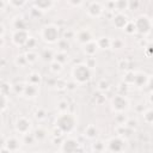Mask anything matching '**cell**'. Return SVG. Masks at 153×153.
Instances as JSON below:
<instances>
[{"instance_id": "f1b7e54d", "label": "cell", "mask_w": 153, "mask_h": 153, "mask_svg": "<svg viewBox=\"0 0 153 153\" xmlns=\"http://www.w3.org/2000/svg\"><path fill=\"white\" fill-rule=\"evenodd\" d=\"M35 141H36V139H35V135L33 134L29 133V134L23 135V142L24 143H26V145H33Z\"/></svg>"}, {"instance_id": "ffe728a7", "label": "cell", "mask_w": 153, "mask_h": 153, "mask_svg": "<svg viewBox=\"0 0 153 153\" xmlns=\"http://www.w3.org/2000/svg\"><path fill=\"white\" fill-rule=\"evenodd\" d=\"M97 135H98V130H97V128L94 127V126H88L86 129H85V136L86 137H88V139H94V137H97Z\"/></svg>"}, {"instance_id": "7bdbcfd3", "label": "cell", "mask_w": 153, "mask_h": 153, "mask_svg": "<svg viewBox=\"0 0 153 153\" xmlns=\"http://www.w3.org/2000/svg\"><path fill=\"white\" fill-rule=\"evenodd\" d=\"M13 88H14V92L16 93H24V88H25V85H23V84H17V85H14L13 86Z\"/></svg>"}, {"instance_id": "74e56055", "label": "cell", "mask_w": 153, "mask_h": 153, "mask_svg": "<svg viewBox=\"0 0 153 153\" xmlns=\"http://www.w3.org/2000/svg\"><path fill=\"white\" fill-rule=\"evenodd\" d=\"M145 54L148 57H153V43H148L145 47Z\"/></svg>"}, {"instance_id": "b9f144b4", "label": "cell", "mask_w": 153, "mask_h": 153, "mask_svg": "<svg viewBox=\"0 0 153 153\" xmlns=\"http://www.w3.org/2000/svg\"><path fill=\"white\" fill-rule=\"evenodd\" d=\"M111 47L114 49H120L123 47V42L121 39H115V41H111Z\"/></svg>"}, {"instance_id": "1f68e13d", "label": "cell", "mask_w": 153, "mask_h": 153, "mask_svg": "<svg viewBox=\"0 0 153 153\" xmlns=\"http://www.w3.org/2000/svg\"><path fill=\"white\" fill-rule=\"evenodd\" d=\"M45 116H47V112H45L42 108H38V109L35 111V117H36L38 121L44 120V118H45Z\"/></svg>"}, {"instance_id": "db71d44e", "label": "cell", "mask_w": 153, "mask_h": 153, "mask_svg": "<svg viewBox=\"0 0 153 153\" xmlns=\"http://www.w3.org/2000/svg\"><path fill=\"white\" fill-rule=\"evenodd\" d=\"M14 153H25V152H23V151L19 149V151H17V152H14Z\"/></svg>"}, {"instance_id": "836d02e7", "label": "cell", "mask_w": 153, "mask_h": 153, "mask_svg": "<svg viewBox=\"0 0 153 153\" xmlns=\"http://www.w3.org/2000/svg\"><path fill=\"white\" fill-rule=\"evenodd\" d=\"M143 120L147 123H153V110H147L143 114Z\"/></svg>"}, {"instance_id": "277c9868", "label": "cell", "mask_w": 153, "mask_h": 153, "mask_svg": "<svg viewBox=\"0 0 153 153\" xmlns=\"http://www.w3.org/2000/svg\"><path fill=\"white\" fill-rule=\"evenodd\" d=\"M134 24H135V27H136V32H139L141 35L148 33L151 31V29H152V20L145 14L139 16L134 20Z\"/></svg>"}, {"instance_id": "ba28073f", "label": "cell", "mask_w": 153, "mask_h": 153, "mask_svg": "<svg viewBox=\"0 0 153 153\" xmlns=\"http://www.w3.org/2000/svg\"><path fill=\"white\" fill-rule=\"evenodd\" d=\"M112 19V24L117 29H124L127 26V24L130 22L128 19V17L123 13V12H117L116 14H114V17L111 18Z\"/></svg>"}, {"instance_id": "f35d334b", "label": "cell", "mask_w": 153, "mask_h": 153, "mask_svg": "<svg viewBox=\"0 0 153 153\" xmlns=\"http://www.w3.org/2000/svg\"><path fill=\"white\" fill-rule=\"evenodd\" d=\"M36 44H37V39H36V38H33V37H30V38H29V41L26 42L25 47H26V48H29V49H33V48L36 47Z\"/></svg>"}, {"instance_id": "8fae6325", "label": "cell", "mask_w": 153, "mask_h": 153, "mask_svg": "<svg viewBox=\"0 0 153 153\" xmlns=\"http://www.w3.org/2000/svg\"><path fill=\"white\" fill-rule=\"evenodd\" d=\"M109 149L111 153H122L124 148V141L121 137H112L109 141Z\"/></svg>"}, {"instance_id": "5bb4252c", "label": "cell", "mask_w": 153, "mask_h": 153, "mask_svg": "<svg viewBox=\"0 0 153 153\" xmlns=\"http://www.w3.org/2000/svg\"><path fill=\"white\" fill-rule=\"evenodd\" d=\"M32 6L38 11H48L54 6V2L50 0H37L32 2Z\"/></svg>"}, {"instance_id": "f546056e", "label": "cell", "mask_w": 153, "mask_h": 153, "mask_svg": "<svg viewBox=\"0 0 153 153\" xmlns=\"http://www.w3.org/2000/svg\"><path fill=\"white\" fill-rule=\"evenodd\" d=\"M123 30H124V32L128 33V35H133V33H135V32H136V27H135L134 22H129V23L127 24V26H126Z\"/></svg>"}, {"instance_id": "d4e9b609", "label": "cell", "mask_w": 153, "mask_h": 153, "mask_svg": "<svg viewBox=\"0 0 153 153\" xmlns=\"http://www.w3.org/2000/svg\"><path fill=\"white\" fill-rule=\"evenodd\" d=\"M13 26H14V30H26V23L22 18H17L13 23Z\"/></svg>"}, {"instance_id": "8d00e7d4", "label": "cell", "mask_w": 153, "mask_h": 153, "mask_svg": "<svg viewBox=\"0 0 153 153\" xmlns=\"http://www.w3.org/2000/svg\"><path fill=\"white\" fill-rule=\"evenodd\" d=\"M26 4H27L26 1H17V0H11V1H8V5L12 6V7H23V6H25Z\"/></svg>"}, {"instance_id": "cb8c5ba5", "label": "cell", "mask_w": 153, "mask_h": 153, "mask_svg": "<svg viewBox=\"0 0 153 153\" xmlns=\"http://www.w3.org/2000/svg\"><path fill=\"white\" fill-rule=\"evenodd\" d=\"M69 47H71V44H69V42H68V39H65V38H60L59 39V42H57V48L60 49V51H67L68 49H69Z\"/></svg>"}, {"instance_id": "ee69618b", "label": "cell", "mask_w": 153, "mask_h": 153, "mask_svg": "<svg viewBox=\"0 0 153 153\" xmlns=\"http://www.w3.org/2000/svg\"><path fill=\"white\" fill-rule=\"evenodd\" d=\"M74 35H75V33H74L73 31L67 30V31H65V33H63V38H65V39H69V38H73Z\"/></svg>"}, {"instance_id": "9f6ffc18", "label": "cell", "mask_w": 153, "mask_h": 153, "mask_svg": "<svg viewBox=\"0 0 153 153\" xmlns=\"http://www.w3.org/2000/svg\"><path fill=\"white\" fill-rule=\"evenodd\" d=\"M35 153H43V152H35Z\"/></svg>"}, {"instance_id": "f907efd6", "label": "cell", "mask_w": 153, "mask_h": 153, "mask_svg": "<svg viewBox=\"0 0 153 153\" xmlns=\"http://www.w3.org/2000/svg\"><path fill=\"white\" fill-rule=\"evenodd\" d=\"M1 153H11V152H10L6 147H4V146H2V148H1Z\"/></svg>"}, {"instance_id": "44dd1931", "label": "cell", "mask_w": 153, "mask_h": 153, "mask_svg": "<svg viewBox=\"0 0 153 153\" xmlns=\"http://www.w3.org/2000/svg\"><path fill=\"white\" fill-rule=\"evenodd\" d=\"M97 43H98V47L100 49H108L111 47V39L109 37H100L97 41Z\"/></svg>"}, {"instance_id": "f5cc1de1", "label": "cell", "mask_w": 153, "mask_h": 153, "mask_svg": "<svg viewBox=\"0 0 153 153\" xmlns=\"http://www.w3.org/2000/svg\"><path fill=\"white\" fill-rule=\"evenodd\" d=\"M149 100H151V102H153V93L149 96Z\"/></svg>"}, {"instance_id": "bcb514c9", "label": "cell", "mask_w": 153, "mask_h": 153, "mask_svg": "<svg viewBox=\"0 0 153 153\" xmlns=\"http://www.w3.org/2000/svg\"><path fill=\"white\" fill-rule=\"evenodd\" d=\"M117 121H118V123H120V124H124V122H127L126 117H123V115H121V114L117 116Z\"/></svg>"}, {"instance_id": "8992f818", "label": "cell", "mask_w": 153, "mask_h": 153, "mask_svg": "<svg viewBox=\"0 0 153 153\" xmlns=\"http://www.w3.org/2000/svg\"><path fill=\"white\" fill-rule=\"evenodd\" d=\"M30 36H29V32L27 30H14L13 33H12V42L18 45V47H23L26 44V42L29 41Z\"/></svg>"}, {"instance_id": "d6a6232c", "label": "cell", "mask_w": 153, "mask_h": 153, "mask_svg": "<svg viewBox=\"0 0 153 153\" xmlns=\"http://www.w3.org/2000/svg\"><path fill=\"white\" fill-rule=\"evenodd\" d=\"M135 80V73L134 72H127L126 76H124V82L126 84H134Z\"/></svg>"}, {"instance_id": "4316f807", "label": "cell", "mask_w": 153, "mask_h": 153, "mask_svg": "<svg viewBox=\"0 0 153 153\" xmlns=\"http://www.w3.org/2000/svg\"><path fill=\"white\" fill-rule=\"evenodd\" d=\"M25 57H26V60H27V62H29V63H33V62H36V61H37L38 55H37L35 51L29 50V51L25 54Z\"/></svg>"}, {"instance_id": "9c48e42d", "label": "cell", "mask_w": 153, "mask_h": 153, "mask_svg": "<svg viewBox=\"0 0 153 153\" xmlns=\"http://www.w3.org/2000/svg\"><path fill=\"white\" fill-rule=\"evenodd\" d=\"M79 147H80L79 146V142L76 140H74V139H71V137L69 139H66L62 142V146H61L63 153H75Z\"/></svg>"}, {"instance_id": "4fadbf2b", "label": "cell", "mask_w": 153, "mask_h": 153, "mask_svg": "<svg viewBox=\"0 0 153 153\" xmlns=\"http://www.w3.org/2000/svg\"><path fill=\"white\" fill-rule=\"evenodd\" d=\"M76 39L79 43L81 44H87L90 42H92V33L87 30V29H84V30H80L78 33H76Z\"/></svg>"}, {"instance_id": "ac0fdd59", "label": "cell", "mask_w": 153, "mask_h": 153, "mask_svg": "<svg viewBox=\"0 0 153 153\" xmlns=\"http://www.w3.org/2000/svg\"><path fill=\"white\" fill-rule=\"evenodd\" d=\"M47 134H48V133H47V130H45L44 128H42V127L36 128V129H35V131H33V135H35L36 141H43V140H45Z\"/></svg>"}, {"instance_id": "52a82bcc", "label": "cell", "mask_w": 153, "mask_h": 153, "mask_svg": "<svg viewBox=\"0 0 153 153\" xmlns=\"http://www.w3.org/2000/svg\"><path fill=\"white\" fill-rule=\"evenodd\" d=\"M111 106H112V109H114L115 111L122 112V111H124V110L128 108V100H127V98H126L124 96L117 94V96H115V97L112 98V100H111Z\"/></svg>"}, {"instance_id": "6da1fadb", "label": "cell", "mask_w": 153, "mask_h": 153, "mask_svg": "<svg viewBox=\"0 0 153 153\" xmlns=\"http://www.w3.org/2000/svg\"><path fill=\"white\" fill-rule=\"evenodd\" d=\"M75 117L73 114L69 112H62L60 114L55 120V127L59 128L63 134L71 133L75 127Z\"/></svg>"}, {"instance_id": "6f0895ef", "label": "cell", "mask_w": 153, "mask_h": 153, "mask_svg": "<svg viewBox=\"0 0 153 153\" xmlns=\"http://www.w3.org/2000/svg\"><path fill=\"white\" fill-rule=\"evenodd\" d=\"M152 27H153V20H152Z\"/></svg>"}, {"instance_id": "3957f363", "label": "cell", "mask_w": 153, "mask_h": 153, "mask_svg": "<svg viewBox=\"0 0 153 153\" xmlns=\"http://www.w3.org/2000/svg\"><path fill=\"white\" fill-rule=\"evenodd\" d=\"M59 36H60V31H59V27L54 24H49V25H45L44 27H42V31H41V37L44 42L47 43H56L59 42Z\"/></svg>"}, {"instance_id": "681fc988", "label": "cell", "mask_w": 153, "mask_h": 153, "mask_svg": "<svg viewBox=\"0 0 153 153\" xmlns=\"http://www.w3.org/2000/svg\"><path fill=\"white\" fill-rule=\"evenodd\" d=\"M68 4L69 5H73V6H81V5H84V2H81V1H68Z\"/></svg>"}, {"instance_id": "603a6c76", "label": "cell", "mask_w": 153, "mask_h": 153, "mask_svg": "<svg viewBox=\"0 0 153 153\" xmlns=\"http://www.w3.org/2000/svg\"><path fill=\"white\" fill-rule=\"evenodd\" d=\"M128 7H129V1H124V0L115 1V10H117L118 12H123L124 10H128Z\"/></svg>"}, {"instance_id": "30bf717a", "label": "cell", "mask_w": 153, "mask_h": 153, "mask_svg": "<svg viewBox=\"0 0 153 153\" xmlns=\"http://www.w3.org/2000/svg\"><path fill=\"white\" fill-rule=\"evenodd\" d=\"M87 14L90 17H99L103 13V5L100 2H87Z\"/></svg>"}, {"instance_id": "7dc6e473", "label": "cell", "mask_w": 153, "mask_h": 153, "mask_svg": "<svg viewBox=\"0 0 153 153\" xmlns=\"http://www.w3.org/2000/svg\"><path fill=\"white\" fill-rule=\"evenodd\" d=\"M126 124H127L129 128H134V127L136 126V121H133V120H128V121L126 122Z\"/></svg>"}, {"instance_id": "e575fe53", "label": "cell", "mask_w": 153, "mask_h": 153, "mask_svg": "<svg viewBox=\"0 0 153 153\" xmlns=\"http://www.w3.org/2000/svg\"><path fill=\"white\" fill-rule=\"evenodd\" d=\"M98 88H99V91H106V90L109 88V81L105 80V79L99 80V82H98Z\"/></svg>"}, {"instance_id": "2e32d148", "label": "cell", "mask_w": 153, "mask_h": 153, "mask_svg": "<svg viewBox=\"0 0 153 153\" xmlns=\"http://www.w3.org/2000/svg\"><path fill=\"white\" fill-rule=\"evenodd\" d=\"M98 48H99V47H98L97 41H96V42H94V41H92V42H90V43L85 44L84 51H85V54H86L87 56H93V55L97 53Z\"/></svg>"}, {"instance_id": "7a4b0ae2", "label": "cell", "mask_w": 153, "mask_h": 153, "mask_svg": "<svg viewBox=\"0 0 153 153\" xmlns=\"http://www.w3.org/2000/svg\"><path fill=\"white\" fill-rule=\"evenodd\" d=\"M72 75H73V79L75 80V82H79V84L87 82L91 78L90 67H87L86 63L76 65V66H74V68L72 71Z\"/></svg>"}, {"instance_id": "4dcf8cb0", "label": "cell", "mask_w": 153, "mask_h": 153, "mask_svg": "<svg viewBox=\"0 0 153 153\" xmlns=\"http://www.w3.org/2000/svg\"><path fill=\"white\" fill-rule=\"evenodd\" d=\"M49 69H50L53 73H59V72L62 69V65L59 63V62H56V61H51V62H50V67H49Z\"/></svg>"}, {"instance_id": "7402d4cb", "label": "cell", "mask_w": 153, "mask_h": 153, "mask_svg": "<svg viewBox=\"0 0 153 153\" xmlns=\"http://www.w3.org/2000/svg\"><path fill=\"white\" fill-rule=\"evenodd\" d=\"M41 57H42L44 61L51 62V61L54 60V57H55V54H54L53 50H50V49H44V50L42 51V54H41Z\"/></svg>"}, {"instance_id": "9a60e30c", "label": "cell", "mask_w": 153, "mask_h": 153, "mask_svg": "<svg viewBox=\"0 0 153 153\" xmlns=\"http://www.w3.org/2000/svg\"><path fill=\"white\" fill-rule=\"evenodd\" d=\"M38 93V87L36 85H32V84H26L25 85V88H24V96L26 98H33L36 97Z\"/></svg>"}, {"instance_id": "60d3db41", "label": "cell", "mask_w": 153, "mask_h": 153, "mask_svg": "<svg viewBox=\"0 0 153 153\" xmlns=\"http://www.w3.org/2000/svg\"><path fill=\"white\" fill-rule=\"evenodd\" d=\"M92 148L96 152H102L104 149V143L102 141H97V142H94V145L92 146Z\"/></svg>"}, {"instance_id": "5b68a950", "label": "cell", "mask_w": 153, "mask_h": 153, "mask_svg": "<svg viewBox=\"0 0 153 153\" xmlns=\"http://www.w3.org/2000/svg\"><path fill=\"white\" fill-rule=\"evenodd\" d=\"M14 128H16V131L19 133L20 135L29 134L30 133V129H31V121L27 117L20 116V117H18L16 120Z\"/></svg>"}, {"instance_id": "7c38bea8", "label": "cell", "mask_w": 153, "mask_h": 153, "mask_svg": "<svg viewBox=\"0 0 153 153\" xmlns=\"http://www.w3.org/2000/svg\"><path fill=\"white\" fill-rule=\"evenodd\" d=\"M20 141L17 139V137H14V136H10V137H7L6 140H4V147H6L11 153H14V152H17V151H19V148H20Z\"/></svg>"}, {"instance_id": "816d5d0a", "label": "cell", "mask_w": 153, "mask_h": 153, "mask_svg": "<svg viewBox=\"0 0 153 153\" xmlns=\"http://www.w3.org/2000/svg\"><path fill=\"white\" fill-rule=\"evenodd\" d=\"M75 153H84V151H82V148H81V147H79V148L76 149V152H75Z\"/></svg>"}, {"instance_id": "484cf974", "label": "cell", "mask_w": 153, "mask_h": 153, "mask_svg": "<svg viewBox=\"0 0 153 153\" xmlns=\"http://www.w3.org/2000/svg\"><path fill=\"white\" fill-rule=\"evenodd\" d=\"M39 82H41V75L38 73H31L29 75V84H32V85L38 86Z\"/></svg>"}, {"instance_id": "f6af8a7d", "label": "cell", "mask_w": 153, "mask_h": 153, "mask_svg": "<svg viewBox=\"0 0 153 153\" xmlns=\"http://www.w3.org/2000/svg\"><path fill=\"white\" fill-rule=\"evenodd\" d=\"M139 5H140L139 1H129V7H128V10H136V8L139 7Z\"/></svg>"}, {"instance_id": "d590c367", "label": "cell", "mask_w": 153, "mask_h": 153, "mask_svg": "<svg viewBox=\"0 0 153 153\" xmlns=\"http://www.w3.org/2000/svg\"><path fill=\"white\" fill-rule=\"evenodd\" d=\"M57 108H59V110H60L61 112H67V109H68V102H67V100H60Z\"/></svg>"}, {"instance_id": "11a10c76", "label": "cell", "mask_w": 153, "mask_h": 153, "mask_svg": "<svg viewBox=\"0 0 153 153\" xmlns=\"http://www.w3.org/2000/svg\"><path fill=\"white\" fill-rule=\"evenodd\" d=\"M93 153H102V152H96V151H93Z\"/></svg>"}, {"instance_id": "c3c4849f", "label": "cell", "mask_w": 153, "mask_h": 153, "mask_svg": "<svg viewBox=\"0 0 153 153\" xmlns=\"http://www.w3.org/2000/svg\"><path fill=\"white\" fill-rule=\"evenodd\" d=\"M147 86H148V90H149L151 92H153V76H151V78L148 79V84H147Z\"/></svg>"}, {"instance_id": "e0dca14e", "label": "cell", "mask_w": 153, "mask_h": 153, "mask_svg": "<svg viewBox=\"0 0 153 153\" xmlns=\"http://www.w3.org/2000/svg\"><path fill=\"white\" fill-rule=\"evenodd\" d=\"M148 76L147 74L145 73H137L135 74V80H134V84L136 86H143V85H147L148 84Z\"/></svg>"}, {"instance_id": "83f0119b", "label": "cell", "mask_w": 153, "mask_h": 153, "mask_svg": "<svg viewBox=\"0 0 153 153\" xmlns=\"http://www.w3.org/2000/svg\"><path fill=\"white\" fill-rule=\"evenodd\" d=\"M16 65L17 66H19V67H24V66H26L29 62H27V60H26V57H25V55H18L17 57H16Z\"/></svg>"}, {"instance_id": "d6986e66", "label": "cell", "mask_w": 153, "mask_h": 153, "mask_svg": "<svg viewBox=\"0 0 153 153\" xmlns=\"http://www.w3.org/2000/svg\"><path fill=\"white\" fill-rule=\"evenodd\" d=\"M54 61H56V62L63 65L65 62L68 61V55H67V53H65V51H57V53H55Z\"/></svg>"}, {"instance_id": "ab89813d", "label": "cell", "mask_w": 153, "mask_h": 153, "mask_svg": "<svg viewBox=\"0 0 153 153\" xmlns=\"http://www.w3.org/2000/svg\"><path fill=\"white\" fill-rule=\"evenodd\" d=\"M1 99H2V102H1V110H2V111H5V110H6L7 104L10 103V99H8L7 94H1Z\"/></svg>"}]
</instances>
